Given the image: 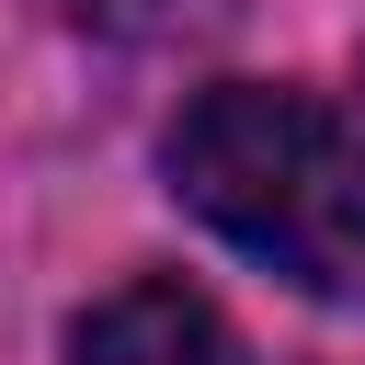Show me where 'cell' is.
Returning a JSON list of instances; mask_svg holds the SVG:
<instances>
[{
  "label": "cell",
  "instance_id": "6da1fadb",
  "mask_svg": "<svg viewBox=\"0 0 365 365\" xmlns=\"http://www.w3.org/2000/svg\"><path fill=\"white\" fill-rule=\"evenodd\" d=\"M160 160H171V194L217 240H240L262 274H285L308 297L365 285V125H342L331 103L217 80L182 103Z\"/></svg>",
  "mask_w": 365,
  "mask_h": 365
},
{
  "label": "cell",
  "instance_id": "7a4b0ae2",
  "mask_svg": "<svg viewBox=\"0 0 365 365\" xmlns=\"http://www.w3.org/2000/svg\"><path fill=\"white\" fill-rule=\"evenodd\" d=\"M68 365H251V354L217 319V297H194L182 274H137L68 331Z\"/></svg>",
  "mask_w": 365,
  "mask_h": 365
}]
</instances>
